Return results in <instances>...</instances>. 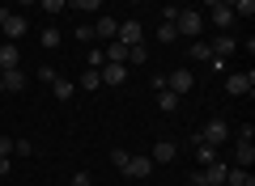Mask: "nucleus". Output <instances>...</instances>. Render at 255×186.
Returning a JSON list of instances; mask_svg holds the SVG:
<instances>
[{
  "instance_id": "42",
  "label": "nucleus",
  "mask_w": 255,
  "mask_h": 186,
  "mask_svg": "<svg viewBox=\"0 0 255 186\" xmlns=\"http://www.w3.org/2000/svg\"><path fill=\"white\" fill-rule=\"evenodd\" d=\"M0 93H4V85H0Z\"/></svg>"
},
{
  "instance_id": "11",
  "label": "nucleus",
  "mask_w": 255,
  "mask_h": 186,
  "mask_svg": "<svg viewBox=\"0 0 255 186\" xmlns=\"http://www.w3.org/2000/svg\"><path fill=\"white\" fill-rule=\"evenodd\" d=\"M149 157H153V165H166V161H174V157H179V144H174V140H157Z\"/></svg>"
},
{
  "instance_id": "29",
  "label": "nucleus",
  "mask_w": 255,
  "mask_h": 186,
  "mask_svg": "<svg viewBox=\"0 0 255 186\" xmlns=\"http://www.w3.org/2000/svg\"><path fill=\"white\" fill-rule=\"evenodd\" d=\"M68 4H73L77 13H98L102 9V0H68Z\"/></svg>"
},
{
  "instance_id": "32",
  "label": "nucleus",
  "mask_w": 255,
  "mask_h": 186,
  "mask_svg": "<svg viewBox=\"0 0 255 186\" xmlns=\"http://www.w3.org/2000/svg\"><path fill=\"white\" fill-rule=\"evenodd\" d=\"M55 76H60V72H55V68H51V63H43V68H38V80H43V85H51V80H55Z\"/></svg>"
},
{
  "instance_id": "8",
  "label": "nucleus",
  "mask_w": 255,
  "mask_h": 186,
  "mask_svg": "<svg viewBox=\"0 0 255 186\" xmlns=\"http://www.w3.org/2000/svg\"><path fill=\"white\" fill-rule=\"evenodd\" d=\"M226 161H213V165H200V169H196V174H200V182H209V186H221V182H226Z\"/></svg>"
},
{
  "instance_id": "14",
  "label": "nucleus",
  "mask_w": 255,
  "mask_h": 186,
  "mask_svg": "<svg viewBox=\"0 0 255 186\" xmlns=\"http://www.w3.org/2000/svg\"><path fill=\"white\" fill-rule=\"evenodd\" d=\"M90 30H94V38H102V43H111V38L119 34V21H115V17H98V21H94Z\"/></svg>"
},
{
  "instance_id": "17",
  "label": "nucleus",
  "mask_w": 255,
  "mask_h": 186,
  "mask_svg": "<svg viewBox=\"0 0 255 186\" xmlns=\"http://www.w3.org/2000/svg\"><path fill=\"white\" fill-rule=\"evenodd\" d=\"M234 161L243 169H251V161H255V144L251 140H234Z\"/></svg>"
},
{
  "instance_id": "12",
  "label": "nucleus",
  "mask_w": 255,
  "mask_h": 186,
  "mask_svg": "<svg viewBox=\"0 0 255 186\" xmlns=\"http://www.w3.org/2000/svg\"><path fill=\"white\" fill-rule=\"evenodd\" d=\"M0 85H4V93H21V89H26V72H21V68L0 72Z\"/></svg>"
},
{
  "instance_id": "40",
  "label": "nucleus",
  "mask_w": 255,
  "mask_h": 186,
  "mask_svg": "<svg viewBox=\"0 0 255 186\" xmlns=\"http://www.w3.org/2000/svg\"><path fill=\"white\" fill-rule=\"evenodd\" d=\"M191 186H209V182H200V174H191Z\"/></svg>"
},
{
  "instance_id": "38",
  "label": "nucleus",
  "mask_w": 255,
  "mask_h": 186,
  "mask_svg": "<svg viewBox=\"0 0 255 186\" xmlns=\"http://www.w3.org/2000/svg\"><path fill=\"white\" fill-rule=\"evenodd\" d=\"M4 174H9V157H0V178H4Z\"/></svg>"
},
{
  "instance_id": "27",
  "label": "nucleus",
  "mask_w": 255,
  "mask_h": 186,
  "mask_svg": "<svg viewBox=\"0 0 255 186\" xmlns=\"http://www.w3.org/2000/svg\"><path fill=\"white\" fill-rule=\"evenodd\" d=\"M128 161H132L128 148H111V165H115V169H128Z\"/></svg>"
},
{
  "instance_id": "20",
  "label": "nucleus",
  "mask_w": 255,
  "mask_h": 186,
  "mask_svg": "<svg viewBox=\"0 0 255 186\" xmlns=\"http://www.w3.org/2000/svg\"><path fill=\"white\" fill-rule=\"evenodd\" d=\"M157 106H162L166 115H174V110H179V93H170V89H162V93H157Z\"/></svg>"
},
{
  "instance_id": "1",
  "label": "nucleus",
  "mask_w": 255,
  "mask_h": 186,
  "mask_svg": "<svg viewBox=\"0 0 255 186\" xmlns=\"http://www.w3.org/2000/svg\"><path fill=\"white\" fill-rule=\"evenodd\" d=\"M174 30H179L183 38H200V30H204V13H196V9H179V13H174Z\"/></svg>"
},
{
  "instance_id": "25",
  "label": "nucleus",
  "mask_w": 255,
  "mask_h": 186,
  "mask_svg": "<svg viewBox=\"0 0 255 186\" xmlns=\"http://www.w3.org/2000/svg\"><path fill=\"white\" fill-rule=\"evenodd\" d=\"M102 63H107L102 47H90V51H85V68H102Z\"/></svg>"
},
{
  "instance_id": "6",
  "label": "nucleus",
  "mask_w": 255,
  "mask_h": 186,
  "mask_svg": "<svg viewBox=\"0 0 255 186\" xmlns=\"http://www.w3.org/2000/svg\"><path fill=\"white\" fill-rule=\"evenodd\" d=\"M209 51H213V60L234 55V34H230V30H217V34H213V43H209Z\"/></svg>"
},
{
  "instance_id": "15",
  "label": "nucleus",
  "mask_w": 255,
  "mask_h": 186,
  "mask_svg": "<svg viewBox=\"0 0 255 186\" xmlns=\"http://www.w3.org/2000/svg\"><path fill=\"white\" fill-rule=\"evenodd\" d=\"M9 68H21V51H17V43H4V47H0V72H9Z\"/></svg>"
},
{
  "instance_id": "31",
  "label": "nucleus",
  "mask_w": 255,
  "mask_h": 186,
  "mask_svg": "<svg viewBox=\"0 0 255 186\" xmlns=\"http://www.w3.org/2000/svg\"><path fill=\"white\" fill-rule=\"evenodd\" d=\"M38 4H43L47 13H64V9H68V0H38Z\"/></svg>"
},
{
  "instance_id": "4",
  "label": "nucleus",
  "mask_w": 255,
  "mask_h": 186,
  "mask_svg": "<svg viewBox=\"0 0 255 186\" xmlns=\"http://www.w3.org/2000/svg\"><path fill=\"white\" fill-rule=\"evenodd\" d=\"M98 76H102V85H107V89H119L128 80V63H102Z\"/></svg>"
},
{
  "instance_id": "37",
  "label": "nucleus",
  "mask_w": 255,
  "mask_h": 186,
  "mask_svg": "<svg viewBox=\"0 0 255 186\" xmlns=\"http://www.w3.org/2000/svg\"><path fill=\"white\" fill-rule=\"evenodd\" d=\"M9 152H13V140H9V135H0V157H9Z\"/></svg>"
},
{
  "instance_id": "13",
  "label": "nucleus",
  "mask_w": 255,
  "mask_h": 186,
  "mask_svg": "<svg viewBox=\"0 0 255 186\" xmlns=\"http://www.w3.org/2000/svg\"><path fill=\"white\" fill-rule=\"evenodd\" d=\"M209 17H213V26L217 30H234V9H230V4H217V9H209Z\"/></svg>"
},
{
  "instance_id": "23",
  "label": "nucleus",
  "mask_w": 255,
  "mask_h": 186,
  "mask_svg": "<svg viewBox=\"0 0 255 186\" xmlns=\"http://www.w3.org/2000/svg\"><path fill=\"white\" fill-rule=\"evenodd\" d=\"M230 9H234V17H251V13H255V0H230Z\"/></svg>"
},
{
  "instance_id": "36",
  "label": "nucleus",
  "mask_w": 255,
  "mask_h": 186,
  "mask_svg": "<svg viewBox=\"0 0 255 186\" xmlns=\"http://www.w3.org/2000/svg\"><path fill=\"white\" fill-rule=\"evenodd\" d=\"M234 140H251V144H255V127H251V123H247V127H238V135H234Z\"/></svg>"
},
{
  "instance_id": "30",
  "label": "nucleus",
  "mask_w": 255,
  "mask_h": 186,
  "mask_svg": "<svg viewBox=\"0 0 255 186\" xmlns=\"http://www.w3.org/2000/svg\"><path fill=\"white\" fill-rule=\"evenodd\" d=\"M145 60H149V55H145V47H140V43L128 47V63H145Z\"/></svg>"
},
{
  "instance_id": "34",
  "label": "nucleus",
  "mask_w": 255,
  "mask_h": 186,
  "mask_svg": "<svg viewBox=\"0 0 255 186\" xmlns=\"http://www.w3.org/2000/svg\"><path fill=\"white\" fill-rule=\"evenodd\" d=\"M73 186H94V178L85 174V169H77V174H73Z\"/></svg>"
},
{
  "instance_id": "35",
  "label": "nucleus",
  "mask_w": 255,
  "mask_h": 186,
  "mask_svg": "<svg viewBox=\"0 0 255 186\" xmlns=\"http://www.w3.org/2000/svg\"><path fill=\"white\" fill-rule=\"evenodd\" d=\"M77 43H94V30L90 26H77Z\"/></svg>"
},
{
  "instance_id": "16",
  "label": "nucleus",
  "mask_w": 255,
  "mask_h": 186,
  "mask_svg": "<svg viewBox=\"0 0 255 186\" xmlns=\"http://www.w3.org/2000/svg\"><path fill=\"white\" fill-rule=\"evenodd\" d=\"M221 186H255V178H251V169L234 165V169H226V182Z\"/></svg>"
},
{
  "instance_id": "2",
  "label": "nucleus",
  "mask_w": 255,
  "mask_h": 186,
  "mask_svg": "<svg viewBox=\"0 0 255 186\" xmlns=\"http://www.w3.org/2000/svg\"><path fill=\"white\" fill-rule=\"evenodd\" d=\"M200 144H213V148H221V144L230 140V123L226 119H209V123L200 127V135H196Z\"/></svg>"
},
{
  "instance_id": "3",
  "label": "nucleus",
  "mask_w": 255,
  "mask_h": 186,
  "mask_svg": "<svg viewBox=\"0 0 255 186\" xmlns=\"http://www.w3.org/2000/svg\"><path fill=\"white\" fill-rule=\"evenodd\" d=\"M255 89V72H230L226 76V93L230 98H251Z\"/></svg>"
},
{
  "instance_id": "41",
  "label": "nucleus",
  "mask_w": 255,
  "mask_h": 186,
  "mask_svg": "<svg viewBox=\"0 0 255 186\" xmlns=\"http://www.w3.org/2000/svg\"><path fill=\"white\" fill-rule=\"evenodd\" d=\"M4 17H9V9H4V4H0V26H4Z\"/></svg>"
},
{
  "instance_id": "9",
  "label": "nucleus",
  "mask_w": 255,
  "mask_h": 186,
  "mask_svg": "<svg viewBox=\"0 0 255 186\" xmlns=\"http://www.w3.org/2000/svg\"><path fill=\"white\" fill-rule=\"evenodd\" d=\"M140 34H145V26H140V21H119V43H124V47H136L140 43Z\"/></svg>"
},
{
  "instance_id": "28",
  "label": "nucleus",
  "mask_w": 255,
  "mask_h": 186,
  "mask_svg": "<svg viewBox=\"0 0 255 186\" xmlns=\"http://www.w3.org/2000/svg\"><path fill=\"white\" fill-rule=\"evenodd\" d=\"M98 85H102L98 68H85V72H81V89H98Z\"/></svg>"
},
{
  "instance_id": "26",
  "label": "nucleus",
  "mask_w": 255,
  "mask_h": 186,
  "mask_svg": "<svg viewBox=\"0 0 255 186\" xmlns=\"http://www.w3.org/2000/svg\"><path fill=\"white\" fill-rule=\"evenodd\" d=\"M60 43H64V38H60V30H55V26H47V30H43V47H47V51H55Z\"/></svg>"
},
{
  "instance_id": "33",
  "label": "nucleus",
  "mask_w": 255,
  "mask_h": 186,
  "mask_svg": "<svg viewBox=\"0 0 255 186\" xmlns=\"http://www.w3.org/2000/svg\"><path fill=\"white\" fill-rule=\"evenodd\" d=\"M13 152H17V157H30V152H34V144H30V140H13Z\"/></svg>"
},
{
  "instance_id": "21",
  "label": "nucleus",
  "mask_w": 255,
  "mask_h": 186,
  "mask_svg": "<svg viewBox=\"0 0 255 186\" xmlns=\"http://www.w3.org/2000/svg\"><path fill=\"white\" fill-rule=\"evenodd\" d=\"M187 55H191V60H209V63H213V51H209V43H200V38H191Z\"/></svg>"
},
{
  "instance_id": "5",
  "label": "nucleus",
  "mask_w": 255,
  "mask_h": 186,
  "mask_svg": "<svg viewBox=\"0 0 255 186\" xmlns=\"http://www.w3.org/2000/svg\"><path fill=\"white\" fill-rule=\"evenodd\" d=\"M191 85H196V76H191V68H174L170 76H166V89H170V93H179V98L187 93Z\"/></svg>"
},
{
  "instance_id": "10",
  "label": "nucleus",
  "mask_w": 255,
  "mask_h": 186,
  "mask_svg": "<svg viewBox=\"0 0 255 186\" xmlns=\"http://www.w3.org/2000/svg\"><path fill=\"white\" fill-rule=\"evenodd\" d=\"M124 174H128V178H136V182H145V178L153 174V157H132Z\"/></svg>"
},
{
  "instance_id": "22",
  "label": "nucleus",
  "mask_w": 255,
  "mask_h": 186,
  "mask_svg": "<svg viewBox=\"0 0 255 186\" xmlns=\"http://www.w3.org/2000/svg\"><path fill=\"white\" fill-rule=\"evenodd\" d=\"M196 161H200V165H213V161H217V148H213V144H200V140H196Z\"/></svg>"
},
{
  "instance_id": "39",
  "label": "nucleus",
  "mask_w": 255,
  "mask_h": 186,
  "mask_svg": "<svg viewBox=\"0 0 255 186\" xmlns=\"http://www.w3.org/2000/svg\"><path fill=\"white\" fill-rule=\"evenodd\" d=\"M13 4H17V9H30V4H38V0H13Z\"/></svg>"
},
{
  "instance_id": "19",
  "label": "nucleus",
  "mask_w": 255,
  "mask_h": 186,
  "mask_svg": "<svg viewBox=\"0 0 255 186\" xmlns=\"http://www.w3.org/2000/svg\"><path fill=\"white\" fill-rule=\"evenodd\" d=\"M73 93H77V85H73V80H64V76H55V80H51V98L68 102V98H73Z\"/></svg>"
},
{
  "instance_id": "18",
  "label": "nucleus",
  "mask_w": 255,
  "mask_h": 186,
  "mask_svg": "<svg viewBox=\"0 0 255 186\" xmlns=\"http://www.w3.org/2000/svg\"><path fill=\"white\" fill-rule=\"evenodd\" d=\"M102 55H107V63H128V47L119 43V38H111V43H107V51H102Z\"/></svg>"
},
{
  "instance_id": "24",
  "label": "nucleus",
  "mask_w": 255,
  "mask_h": 186,
  "mask_svg": "<svg viewBox=\"0 0 255 186\" xmlns=\"http://www.w3.org/2000/svg\"><path fill=\"white\" fill-rule=\"evenodd\" d=\"M174 38H179L174 21H162V26H157V43H174Z\"/></svg>"
},
{
  "instance_id": "7",
  "label": "nucleus",
  "mask_w": 255,
  "mask_h": 186,
  "mask_svg": "<svg viewBox=\"0 0 255 186\" xmlns=\"http://www.w3.org/2000/svg\"><path fill=\"white\" fill-rule=\"evenodd\" d=\"M0 30H4V38H9V43H17V38H21V34H26V30H30V21L21 17V13H9V17H4V26H0Z\"/></svg>"
}]
</instances>
